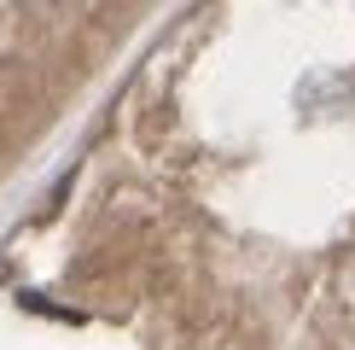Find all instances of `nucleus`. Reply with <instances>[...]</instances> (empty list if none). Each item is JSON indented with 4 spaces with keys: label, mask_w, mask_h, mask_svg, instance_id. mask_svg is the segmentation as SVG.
I'll return each instance as SVG.
<instances>
[]
</instances>
